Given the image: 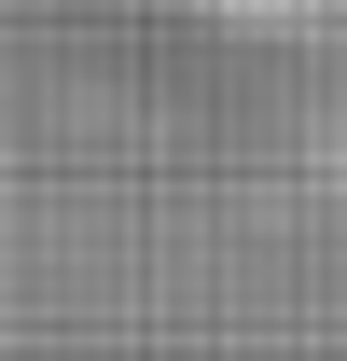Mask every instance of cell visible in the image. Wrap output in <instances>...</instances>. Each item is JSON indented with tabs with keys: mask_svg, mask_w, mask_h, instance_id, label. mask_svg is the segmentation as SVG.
<instances>
[{
	"mask_svg": "<svg viewBox=\"0 0 347 361\" xmlns=\"http://www.w3.org/2000/svg\"><path fill=\"white\" fill-rule=\"evenodd\" d=\"M195 28H236V42H305V28H347V0H181Z\"/></svg>",
	"mask_w": 347,
	"mask_h": 361,
	"instance_id": "6da1fadb",
	"label": "cell"
}]
</instances>
